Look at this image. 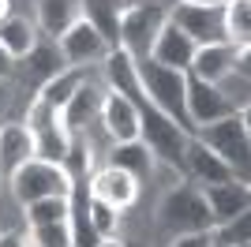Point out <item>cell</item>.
<instances>
[{"label":"cell","mask_w":251,"mask_h":247,"mask_svg":"<svg viewBox=\"0 0 251 247\" xmlns=\"http://www.w3.org/2000/svg\"><path fill=\"white\" fill-rule=\"evenodd\" d=\"M124 247H139V244H124Z\"/></svg>","instance_id":"ab89813d"},{"label":"cell","mask_w":251,"mask_h":247,"mask_svg":"<svg viewBox=\"0 0 251 247\" xmlns=\"http://www.w3.org/2000/svg\"><path fill=\"white\" fill-rule=\"evenodd\" d=\"M11 101H15V79H0V120L8 116Z\"/></svg>","instance_id":"e575fe53"},{"label":"cell","mask_w":251,"mask_h":247,"mask_svg":"<svg viewBox=\"0 0 251 247\" xmlns=\"http://www.w3.org/2000/svg\"><path fill=\"white\" fill-rule=\"evenodd\" d=\"M214 86H218L221 98L232 105V113H248V105H251V75L229 72V75H221Z\"/></svg>","instance_id":"f1b7e54d"},{"label":"cell","mask_w":251,"mask_h":247,"mask_svg":"<svg viewBox=\"0 0 251 247\" xmlns=\"http://www.w3.org/2000/svg\"><path fill=\"white\" fill-rule=\"evenodd\" d=\"M0 247H34L30 232H19V228H4L0 232Z\"/></svg>","instance_id":"836d02e7"},{"label":"cell","mask_w":251,"mask_h":247,"mask_svg":"<svg viewBox=\"0 0 251 247\" xmlns=\"http://www.w3.org/2000/svg\"><path fill=\"white\" fill-rule=\"evenodd\" d=\"M0 184H4V180H0Z\"/></svg>","instance_id":"60d3db41"},{"label":"cell","mask_w":251,"mask_h":247,"mask_svg":"<svg viewBox=\"0 0 251 247\" xmlns=\"http://www.w3.org/2000/svg\"><path fill=\"white\" fill-rule=\"evenodd\" d=\"M64 173L72 180H83V176L94 173V146H90V135H72V146L64 154Z\"/></svg>","instance_id":"4316f807"},{"label":"cell","mask_w":251,"mask_h":247,"mask_svg":"<svg viewBox=\"0 0 251 247\" xmlns=\"http://www.w3.org/2000/svg\"><path fill=\"white\" fill-rule=\"evenodd\" d=\"M139 143L154 154L157 165H173L180 169L184 161V146H188V131L176 120H169L161 109H154L150 101L139 105Z\"/></svg>","instance_id":"5b68a950"},{"label":"cell","mask_w":251,"mask_h":247,"mask_svg":"<svg viewBox=\"0 0 251 247\" xmlns=\"http://www.w3.org/2000/svg\"><path fill=\"white\" fill-rule=\"evenodd\" d=\"M8 15H11V0H0V23L8 19Z\"/></svg>","instance_id":"74e56055"},{"label":"cell","mask_w":251,"mask_h":247,"mask_svg":"<svg viewBox=\"0 0 251 247\" xmlns=\"http://www.w3.org/2000/svg\"><path fill=\"white\" fill-rule=\"evenodd\" d=\"M135 72H139V86H143V98H147L154 109L176 120L184 131L191 135V124H188V105H184V90H188V72H176V68H165V64L150 60H135Z\"/></svg>","instance_id":"6da1fadb"},{"label":"cell","mask_w":251,"mask_h":247,"mask_svg":"<svg viewBox=\"0 0 251 247\" xmlns=\"http://www.w3.org/2000/svg\"><path fill=\"white\" fill-rule=\"evenodd\" d=\"M180 169L188 173L191 184H199V187H206V184H225V180H236L229 165L221 161V157L214 154L210 146H202L195 135H188V146H184V161H180Z\"/></svg>","instance_id":"4fadbf2b"},{"label":"cell","mask_w":251,"mask_h":247,"mask_svg":"<svg viewBox=\"0 0 251 247\" xmlns=\"http://www.w3.org/2000/svg\"><path fill=\"white\" fill-rule=\"evenodd\" d=\"M56 45H60L64 64H68V68H83V72L90 64H101L105 56H109V45L101 41V34L86 19H79L72 30H64L60 38H56Z\"/></svg>","instance_id":"52a82bcc"},{"label":"cell","mask_w":251,"mask_h":247,"mask_svg":"<svg viewBox=\"0 0 251 247\" xmlns=\"http://www.w3.org/2000/svg\"><path fill=\"white\" fill-rule=\"evenodd\" d=\"M101 98H105V86L86 79L79 90L72 94V101L60 109V124L68 135H90V127L98 124V113H101Z\"/></svg>","instance_id":"7c38bea8"},{"label":"cell","mask_w":251,"mask_h":247,"mask_svg":"<svg viewBox=\"0 0 251 247\" xmlns=\"http://www.w3.org/2000/svg\"><path fill=\"white\" fill-rule=\"evenodd\" d=\"M4 184H8V191H11L15 202L26 206V202H38V198H68L75 180L64 173V165L30 157V161H23Z\"/></svg>","instance_id":"277c9868"},{"label":"cell","mask_w":251,"mask_h":247,"mask_svg":"<svg viewBox=\"0 0 251 247\" xmlns=\"http://www.w3.org/2000/svg\"><path fill=\"white\" fill-rule=\"evenodd\" d=\"M225 41L236 49H251V0H225L221 4Z\"/></svg>","instance_id":"cb8c5ba5"},{"label":"cell","mask_w":251,"mask_h":247,"mask_svg":"<svg viewBox=\"0 0 251 247\" xmlns=\"http://www.w3.org/2000/svg\"><path fill=\"white\" fill-rule=\"evenodd\" d=\"M236 45H229V41H214V45H199L195 49V56H191V68L188 75H195V79L202 82H218L221 75L232 72V64H236Z\"/></svg>","instance_id":"d6986e66"},{"label":"cell","mask_w":251,"mask_h":247,"mask_svg":"<svg viewBox=\"0 0 251 247\" xmlns=\"http://www.w3.org/2000/svg\"><path fill=\"white\" fill-rule=\"evenodd\" d=\"M101 75H105V90L113 94H124L127 101L143 105V86H139V72H135V60L127 56L124 49H109V56L101 60Z\"/></svg>","instance_id":"2e32d148"},{"label":"cell","mask_w":251,"mask_h":247,"mask_svg":"<svg viewBox=\"0 0 251 247\" xmlns=\"http://www.w3.org/2000/svg\"><path fill=\"white\" fill-rule=\"evenodd\" d=\"M120 210L116 206H109V202H101V198H94L90 195V221H94V232L101 240H113V236H120Z\"/></svg>","instance_id":"4dcf8cb0"},{"label":"cell","mask_w":251,"mask_h":247,"mask_svg":"<svg viewBox=\"0 0 251 247\" xmlns=\"http://www.w3.org/2000/svg\"><path fill=\"white\" fill-rule=\"evenodd\" d=\"M98 247H124V240H120V236H113V240H101Z\"/></svg>","instance_id":"f35d334b"},{"label":"cell","mask_w":251,"mask_h":247,"mask_svg":"<svg viewBox=\"0 0 251 247\" xmlns=\"http://www.w3.org/2000/svg\"><path fill=\"white\" fill-rule=\"evenodd\" d=\"M120 0H83V19L101 34L109 49H120Z\"/></svg>","instance_id":"603a6c76"},{"label":"cell","mask_w":251,"mask_h":247,"mask_svg":"<svg viewBox=\"0 0 251 247\" xmlns=\"http://www.w3.org/2000/svg\"><path fill=\"white\" fill-rule=\"evenodd\" d=\"M34 135V157H42V161H52V165H64V154H68V146H72V135L64 131V124H49L42 131H30Z\"/></svg>","instance_id":"484cf974"},{"label":"cell","mask_w":251,"mask_h":247,"mask_svg":"<svg viewBox=\"0 0 251 247\" xmlns=\"http://www.w3.org/2000/svg\"><path fill=\"white\" fill-rule=\"evenodd\" d=\"M26 232H30V244L34 247H72V228H68V221L34 225V228H26Z\"/></svg>","instance_id":"1f68e13d"},{"label":"cell","mask_w":251,"mask_h":247,"mask_svg":"<svg viewBox=\"0 0 251 247\" xmlns=\"http://www.w3.org/2000/svg\"><path fill=\"white\" fill-rule=\"evenodd\" d=\"M15 72H19V64L8 56V49L0 45V79H15Z\"/></svg>","instance_id":"d590c367"},{"label":"cell","mask_w":251,"mask_h":247,"mask_svg":"<svg viewBox=\"0 0 251 247\" xmlns=\"http://www.w3.org/2000/svg\"><path fill=\"white\" fill-rule=\"evenodd\" d=\"M169 247H214V240H210V228H206V232H184V236H169Z\"/></svg>","instance_id":"d6a6232c"},{"label":"cell","mask_w":251,"mask_h":247,"mask_svg":"<svg viewBox=\"0 0 251 247\" xmlns=\"http://www.w3.org/2000/svg\"><path fill=\"white\" fill-rule=\"evenodd\" d=\"M105 165H116V169L131 173L139 184H147L150 176H154V169H157L154 154H150L139 139H131V143H113V146H109V161H105Z\"/></svg>","instance_id":"44dd1931"},{"label":"cell","mask_w":251,"mask_h":247,"mask_svg":"<svg viewBox=\"0 0 251 247\" xmlns=\"http://www.w3.org/2000/svg\"><path fill=\"white\" fill-rule=\"evenodd\" d=\"M165 23H169V8L157 4V0L120 8V49H124L131 60L150 56V45H154V38L161 34Z\"/></svg>","instance_id":"8992f818"},{"label":"cell","mask_w":251,"mask_h":247,"mask_svg":"<svg viewBox=\"0 0 251 247\" xmlns=\"http://www.w3.org/2000/svg\"><path fill=\"white\" fill-rule=\"evenodd\" d=\"M38 38H42V30H38V23L26 19V15H8V19L0 23V45L8 49V56L15 64L38 45Z\"/></svg>","instance_id":"7402d4cb"},{"label":"cell","mask_w":251,"mask_h":247,"mask_svg":"<svg viewBox=\"0 0 251 247\" xmlns=\"http://www.w3.org/2000/svg\"><path fill=\"white\" fill-rule=\"evenodd\" d=\"M180 4H195V8H221L225 0H180Z\"/></svg>","instance_id":"8d00e7d4"},{"label":"cell","mask_w":251,"mask_h":247,"mask_svg":"<svg viewBox=\"0 0 251 247\" xmlns=\"http://www.w3.org/2000/svg\"><path fill=\"white\" fill-rule=\"evenodd\" d=\"M202 198H206V210H210V217H214V225H221V221H232V217L248 214L251 187H248V180L206 184V187H202Z\"/></svg>","instance_id":"5bb4252c"},{"label":"cell","mask_w":251,"mask_h":247,"mask_svg":"<svg viewBox=\"0 0 251 247\" xmlns=\"http://www.w3.org/2000/svg\"><path fill=\"white\" fill-rule=\"evenodd\" d=\"M184 105H188V124H191V135L206 127V124L221 120V116L232 113V105L221 98V90L214 82H202L195 75H188V90H184Z\"/></svg>","instance_id":"8fae6325"},{"label":"cell","mask_w":251,"mask_h":247,"mask_svg":"<svg viewBox=\"0 0 251 247\" xmlns=\"http://www.w3.org/2000/svg\"><path fill=\"white\" fill-rule=\"evenodd\" d=\"M157 228L165 236H184V232H206L214 228V217L206 210V198H202L199 184H176L169 187L161 202H157Z\"/></svg>","instance_id":"7a4b0ae2"},{"label":"cell","mask_w":251,"mask_h":247,"mask_svg":"<svg viewBox=\"0 0 251 247\" xmlns=\"http://www.w3.org/2000/svg\"><path fill=\"white\" fill-rule=\"evenodd\" d=\"M210 240H214V247H248L251 244V217L240 214V217H232V221L214 225L210 228Z\"/></svg>","instance_id":"83f0119b"},{"label":"cell","mask_w":251,"mask_h":247,"mask_svg":"<svg viewBox=\"0 0 251 247\" xmlns=\"http://www.w3.org/2000/svg\"><path fill=\"white\" fill-rule=\"evenodd\" d=\"M23 217H26V228L68 221V198H38V202H26L23 206Z\"/></svg>","instance_id":"f546056e"},{"label":"cell","mask_w":251,"mask_h":247,"mask_svg":"<svg viewBox=\"0 0 251 247\" xmlns=\"http://www.w3.org/2000/svg\"><path fill=\"white\" fill-rule=\"evenodd\" d=\"M64 68H68V64H64V56H60V45H56L52 38H45V34L38 38V45H34V49H30V52H26V56L19 60L23 79H26V82H34L38 90H42V86L52 79V75H60Z\"/></svg>","instance_id":"e0dca14e"},{"label":"cell","mask_w":251,"mask_h":247,"mask_svg":"<svg viewBox=\"0 0 251 247\" xmlns=\"http://www.w3.org/2000/svg\"><path fill=\"white\" fill-rule=\"evenodd\" d=\"M83 19V0H38V30L45 38H60Z\"/></svg>","instance_id":"ffe728a7"},{"label":"cell","mask_w":251,"mask_h":247,"mask_svg":"<svg viewBox=\"0 0 251 247\" xmlns=\"http://www.w3.org/2000/svg\"><path fill=\"white\" fill-rule=\"evenodd\" d=\"M202 146H210L221 161L232 169L236 180H248V169H251V127H248V113H229L221 120L206 124L195 131Z\"/></svg>","instance_id":"3957f363"},{"label":"cell","mask_w":251,"mask_h":247,"mask_svg":"<svg viewBox=\"0 0 251 247\" xmlns=\"http://www.w3.org/2000/svg\"><path fill=\"white\" fill-rule=\"evenodd\" d=\"M169 23L180 26L195 45H214L225 41V23H221V8H195V4H180L169 8Z\"/></svg>","instance_id":"ba28073f"},{"label":"cell","mask_w":251,"mask_h":247,"mask_svg":"<svg viewBox=\"0 0 251 247\" xmlns=\"http://www.w3.org/2000/svg\"><path fill=\"white\" fill-rule=\"evenodd\" d=\"M83 82H86V72H83V68H64V72H60V75H52V79L45 82V86L34 94V98H42L45 105H52V109L60 113V109L72 101V94L79 90Z\"/></svg>","instance_id":"d4e9b609"},{"label":"cell","mask_w":251,"mask_h":247,"mask_svg":"<svg viewBox=\"0 0 251 247\" xmlns=\"http://www.w3.org/2000/svg\"><path fill=\"white\" fill-rule=\"evenodd\" d=\"M98 127L105 131L109 146H113V143H131V139H139V105L127 101L124 94L105 90L101 113H98Z\"/></svg>","instance_id":"9c48e42d"},{"label":"cell","mask_w":251,"mask_h":247,"mask_svg":"<svg viewBox=\"0 0 251 247\" xmlns=\"http://www.w3.org/2000/svg\"><path fill=\"white\" fill-rule=\"evenodd\" d=\"M195 49H199V45H195L188 34L180 30V26L165 23V26H161V34L154 38V45H150V60L165 64V68H176V72H188Z\"/></svg>","instance_id":"ac0fdd59"},{"label":"cell","mask_w":251,"mask_h":247,"mask_svg":"<svg viewBox=\"0 0 251 247\" xmlns=\"http://www.w3.org/2000/svg\"><path fill=\"white\" fill-rule=\"evenodd\" d=\"M34 157V135L23 120H0V180Z\"/></svg>","instance_id":"9a60e30c"},{"label":"cell","mask_w":251,"mask_h":247,"mask_svg":"<svg viewBox=\"0 0 251 247\" xmlns=\"http://www.w3.org/2000/svg\"><path fill=\"white\" fill-rule=\"evenodd\" d=\"M139 191H143V184L131 173L116 169V165H101L98 173H90V195L109 202V206H116L120 214L139 202Z\"/></svg>","instance_id":"30bf717a"}]
</instances>
